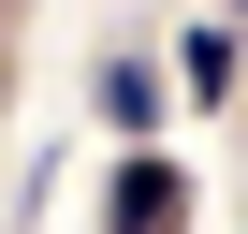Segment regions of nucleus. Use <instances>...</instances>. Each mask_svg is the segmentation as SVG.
<instances>
[{"instance_id":"obj_1","label":"nucleus","mask_w":248,"mask_h":234,"mask_svg":"<svg viewBox=\"0 0 248 234\" xmlns=\"http://www.w3.org/2000/svg\"><path fill=\"white\" fill-rule=\"evenodd\" d=\"M117 234H190V176L146 147V161H117V205H102Z\"/></svg>"},{"instance_id":"obj_2","label":"nucleus","mask_w":248,"mask_h":234,"mask_svg":"<svg viewBox=\"0 0 248 234\" xmlns=\"http://www.w3.org/2000/svg\"><path fill=\"white\" fill-rule=\"evenodd\" d=\"M102 117H117V132H146V117H161V73H146V59H102Z\"/></svg>"}]
</instances>
